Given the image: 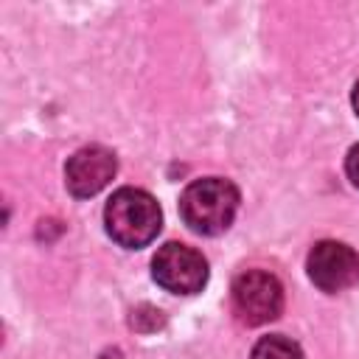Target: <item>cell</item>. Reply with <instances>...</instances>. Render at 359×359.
Segmentation results:
<instances>
[{
  "label": "cell",
  "mask_w": 359,
  "mask_h": 359,
  "mask_svg": "<svg viewBox=\"0 0 359 359\" xmlns=\"http://www.w3.org/2000/svg\"><path fill=\"white\" fill-rule=\"evenodd\" d=\"M104 227L109 238L126 250H140L151 244L163 227V213L157 199L143 188H118L104 208Z\"/></svg>",
  "instance_id": "6da1fadb"
},
{
  "label": "cell",
  "mask_w": 359,
  "mask_h": 359,
  "mask_svg": "<svg viewBox=\"0 0 359 359\" xmlns=\"http://www.w3.org/2000/svg\"><path fill=\"white\" fill-rule=\"evenodd\" d=\"M238 188L224 177H202L185 185L180 196V216L182 222L199 236H219L224 233L238 210Z\"/></svg>",
  "instance_id": "7a4b0ae2"
},
{
  "label": "cell",
  "mask_w": 359,
  "mask_h": 359,
  "mask_svg": "<svg viewBox=\"0 0 359 359\" xmlns=\"http://www.w3.org/2000/svg\"><path fill=\"white\" fill-rule=\"evenodd\" d=\"M151 278L165 292L196 294L208 283V261L199 250L180 241H168L151 258Z\"/></svg>",
  "instance_id": "3957f363"
},
{
  "label": "cell",
  "mask_w": 359,
  "mask_h": 359,
  "mask_svg": "<svg viewBox=\"0 0 359 359\" xmlns=\"http://www.w3.org/2000/svg\"><path fill=\"white\" fill-rule=\"evenodd\" d=\"M233 309L241 323L264 325L283 311V286L272 272L247 269L233 283Z\"/></svg>",
  "instance_id": "277c9868"
},
{
  "label": "cell",
  "mask_w": 359,
  "mask_h": 359,
  "mask_svg": "<svg viewBox=\"0 0 359 359\" xmlns=\"http://www.w3.org/2000/svg\"><path fill=\"white\" fill-rule=\"evenodd\" d=\"M306 269L323 292H342L359 283V255L342 241H317L306 258Z\"/></svg>",
  "instance_id": "5b68a950"
},
{
  "label": "cell",
  "mask_w": 359,
  "mask_h": 359,
  "mask_svg": "<svg viewBox=\"0 0 359 359\" xmlns=\"http://www.w3.org/2000/svg\"><path fill=\"white\" fill-rule=\"evenodd\" d=\"M118 160L109 149L104 146H84L79 149L73 157H67L65 165V185L73 196L87 199L95 196L101 188L109 185V180L115 177Z\"/></svg>",
  "instance_id": "8992f818"
},
{
  "label": "cell",
  "mask_w": 359,
  "mask_h": 359,
  "mask_svg": "<svg viewBox=\"0 0 359 359\" xmlns=\"http://www.w3.org/2000/svg\"><path fill=\"white\" fill-rule=\"evenodd\" d=\"M252 359H303V351L294 339H289L283 334H269L255 342Z\"/></svg>",
  "instance_id": "52a82bcc"
},
{
  "label": "cell",
  "mask_w": 359,
  "mask_h": 359,
  "mask_svg": "<svg viewBox=\"0 0 359 359\" xmlns=\"http://www.w3.org/2000/svg\"><path fill=\"white\" fill-rule=\"evenodd\" d=\"M345 171H348V180L359 188V143L351 146V151H348V157H345Z\"/></svg>",
  "instance_id": "ba28073f"
},
{
  "label": "cell",
  "mask_w": 359,
  "mask_h": 359,
  "mask_svg": "<svg viewBox=\"0 0 359 359\" xmlns=\"http://www.w3.org/2000/svg\"><path fill=\"white\" fill-rule=\"evenodd\" d=\"M351 101H353V109H356V115H359V81H356V87H353V95H351Z\"/></svg>",
  "instance_id": "9c48e42d"
}]
</instances>
